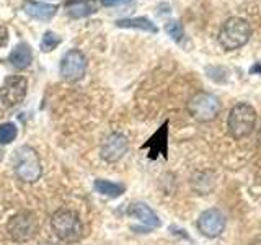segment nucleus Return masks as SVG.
Wrapping results in <instances>:
<instances>
[{
	"label": "nucleus",
	"instance_id": "1",
	"mask_svg": "<svg viewBox=\"0 0 261 245\" xmlns=\"http://www.w3.org/2000/svg\"><path fill=\"white\" fill-rule=\"evenodd\" d=\"M251 36V27L250 23L240 18V16H232L222 23V27L219 30L217 41L222 49L225 51H235L240 49L250 41Z\"/></svg>",
	"mask_w": 261,
	"mask_h": 245
},
{
	"label": "nucleus",
	"instance_id": "2",
	"mask_svg": "<svg viewBox=\"0 0 261 245\" xmlns=\"http://www.w3.org/2000/svg\"><path fill=\"white\" fill-rule=\"evenodd\" d=\"M258 114L256 110L248 103H237L228 113L227 118V128L228 133L237 141L248 137L256 129Z\"/></svg>",
	"mask_w": 261,
	"mask_h": 245
},
{
	"label": "nucleus",
	"instance_id": "3",
	"mask_svg": "<svg viewBox=\"0 0 261 245\" xmlns=\"http://www.w3.org/2000/svg\"><path fill=\"white\" fill-rule=\"evenodd\" d=\"M13 170L15 175L24 183H35L43 175L39 154L30 145H21L15 151L13 155Z\"/></svg>",
	"mask_w": 261,
	"mask_h": 245
},
{
	"label": "nucleus",
	"instance_id": "4",
	"mask_svg": "<svg viewBox=\"0 0 261 245\" xmlns=\"http://www.w3.org/2000/svg\"><path fill=\"white\" fill-rule=\"evenodd\" d=\"M51 226L54 234L67 243L79 242L84 235V226L79 214L70 209H57L51 217Z\"/></svg>",
	"mask_w": 261,
	"mask_h": 245
},
{
	"label": "nucleus",
	"instance_id": "5",
	"mask_svg": "<svg viewBox=\"0 0 261 245\" xmlns=\"http://www.w3.org/2000/svg\"><path fill=\"white\" fill-rule=\"evenodd\" d=\"M39 231V220L35 212L21 211L10 217L7 224V232L13 242H28L35 239Z\"/></svg>",
	"mask_w": 261,
	"mask_h": 245
},
{
	"label": "nucleus",
	"instance_id": "6",
	"mask_svg": "<svg viewBox=\"0 0 261 245\" xmlns=\"http://www.w3.org/2000/svg\"><path fill=\"white\" fill-rule=\"evenodd\" d=\"M188 111L194 119L201 122L212 121L220 111V102L216 95L209 92H198L188 102Z\"/></svg>",
	"mask_w": 261,
	"mask_h": 245
},
{
	"label": "nucleus",
	"instance_id": "7",
	"mask_svg": "<svg viewBox=\"0 0 261 245\" xmlns=\"http://www.w3.org/2000/svg\"><path fill=\"white\" fill-rule=\"evenodd\" d=\"M87 57L85 54L79 51V49H70L61 59L59 74L64 80L67 82H77L85 76L87 72Z\"/></svg>",
	"mask_w": 261,
	"mask_h": 245
},
{
	"label": "nucleus",
	"instance_id": "8",
	"mask_svg": "<svg viewBox=\"0 0 261 245\" xmlns=\"http://www.w3.org/2000/svg\"><path fill=\"white\" fill-rule=\"evenodd\" d=\"M28 92V80L21 76H8L2 87H0V102L5 106L12 108V106L20 105Z\"/></svg>",
	"mask_w": 261,
	"mask_h": 245
},
{
	"label": "nucleus",
	"instance_id": "9",
	"mask_svg": "<svg viewBox=\"0 0 261 245\" xmlns=\"http://www.w3.org/2000/svg\"><path fill=\"white\" fill-rule=\"evenodd\" d=\"M227 224V219L224 216V212L217 208H209L206 211H202L198 217V229L199 232L207 237V239H216L220 234L224 232Z\"/></svg>",
	"mask_w": 261,
	"mask_h": 245
},
{
	"label": "nucleus",
	"instance_id": "10",
	"mask_svg": "<svg viewBox=\"0 0 261 245\" xmlns=\"http://www.w3.org/2000/svg\"><path fill=\"white\" fill-rule=\"evenodd\" d=\"M127 149H129L127 137L121 133H113L103 141L101 149H100V155L105 162L113 163V162H118L124 157Z\"/></svg>",
	"mask_w": 261,
	"mask_h": 245
},
{
	"label": "nucleus",
	"instance_id": "11",
	"mask_svg": "<svg viewBox=\"0 0 261 245\" xmlns=\"http://www.w3.org/2000/svg\"><path fill=\"white\" fill-rule=\"evenodd\" d=\"M142 149L149 151L150 160H155L157 157H160V155L165 160L168 159V122L160 126L157 133L142 145Z\"/></svg>",
	"mask_w": 261,
	"mask_h": 245
},
{
	"label": "nucleus",
	"instance_id": "12",
	"mask_svg": "<svg viewBox=\"0 0 261 245\" xmlns=\"http://www.w3.org/2000/svg\"><path fill=\"white\" fill-rule=\"evenodd\" d=\"M127 214L130 217H136L137 220H141L142 224L147 227H160V217L155 214V211H152L145 203H133L127 209Z\"/></svg>",
	"mask_w": 261,
	"mask_h": 245
},
{
	"label": "nucleus",
	"instance_id": "13",
	"mask_svg": "<svg viewBox=\"0 0 261 245\" xmlns=\"http://www.w3.org/2000/svg\"><path fill=\"white\" fill-rule=\"evenodd\" d=\"M23 10L28 16L38 21H49L57 13V5L44 4V2H31V0H28V2H24Z\"/></svg>",
	"mask_w": 261,
	"mask_h": 245
},
{
	"label": "nucleus",
	"instance_id": "14",
	"mask_svg": "<svg viewBox=\"0 0 261 245\" xmlns=\"http://www.w3.org/2000/svg\"><path fill=\"white\" fill-rule=\"evenodd\" d=\"M31 61H33L31 46L27 44V43H18L10 51V54H8V62H10L13 67L18 69V70L30 67Z\"/></svg>",
	"mask_w": 261,
	"mask_h": 245
},
{
	"label": "nucleus",
	"instance_id": "15",
	"mask_svg": "<svg viewBox=\"0 0 261 245\" xmlns=\"http://www.w3.org/2000/svg\"><path fill=\"white\" fill-rule=\"evenodd\" d=\"M98 12V4L95 0H70L67 4V15L73 20L87 18Z\"/></svg>",
	"mask_w": 261,
	"mask_h": 245
},
{
	"label": "nucleus",
	"instance_id": "16",
	"mask_svg": "<svg viewBox=\"0 0 261 245\" xmlns=\"http://www.w3.org/2000/svg\"><path fill=\"white\" fill-rule=\"evenodd\" d=\"M118 28H130V30H142L147 33H157L159 28L155 27V23H152L145 16H136V18H121L116 21Z\"/></svg>",
	"mask_w": 261,
	"mask_h": 245
},
{
	"label": "nucleus",
	"instance_id": "17",
	"mask_svg": "<svg viewBox=\"0 0 261 245\" xmlns=\"http://www.w3.org/2000/svg\"><path fill=\"white\" fill-rule=\"evenodd\" d=\"M95 191L100 193L103 196H108V198H118L122 193L126 191V186L121 185V183H116V182H110V180H95Z\"/></svg>",
	"mask_w": 261,
	"mask_h": 245
},
{
	"label": "nucleus",
	"instance_id": "18",
	"mask_svg": "<svg viewBox=\"0 0 261 245\" xmlns=\"http://www.w3.org/2000/svg\"><path fill=\"white\" fill-rule=\"evenodd\" d=\"M18 136V128L15 122H4L0 125V145H7L13 142Z\"/></svg>",
	"mask_w": 261,
	"mask_h": 245
},
{
	"label": "nucleus",
	"instance_id": "19",
	"mask_svg": "<svg viewBox=\"0 0 261 245\" xmlns=\"http://www.w3.org/2000/svg\"><path fill=\"white\" fill-rule=\"evenodd\" d=\"M61 43H62V39L59 35H56L54 31H46L43 35V39H41V51L51 53L53 49H56Z\"/></svg>",
	"mask_w": 261,
	"mask_h": 245
},
{
	"label": "nucleus",
	"instance_id": "20",
	"mask_svg": "<svg viewBox=\"0 0 261 245\" xmlns=\"http://www.w3.org/2000/svg\"><path fill=\"white\" fill-rule=\"evenodd\" d=\"M165 31L168 33V36H171V39H173L175 43H181L185 39V28H183V24L176 20L168 21L165 24Z\"/></svg>",
	"mask_w": 261,
	"mask_h": 245
},
{
	"label": "nucleus",
	"instance_id": "21",
	"mask_svg": "<svg viewBox=\"0 0 261 245\" xmlns=\"http://www.w3.org/2000/svg\"><path fill=\"white\" fill-rule=\"evenodd\" d=\"M133 0H101V5L105 7H118V5H126Z\"/></svg>",
	"mask_w": 261,
	"mask_h": 245
},
{
	"label": "nucleus",
	"instance_id": "22",
	"mask_svg": "<svg viewBox=\"0 0 261 245\" xmlns=\"http://www.w3.org/2000/svg\"><path fill=\"white\" fill-rule=\"evenodd\" d=\"M8 43V30L5 27H0V47L7 46Z\"/></svg>",
	"mask_w": 261,
	"mask_h": 245
},
{
	"label": "nucleus",
	"instance_id": "23",
	"mask_svg": "<svg viewBox=\"0 0 261 245\" xmlns=\"http://www.w3.org/2000/svg\"><path fill=\"white\" fill-rule=\"evenodd\" d=\"M250 72H251V74H255V72H256V74H259V76H261V64H255V65H253V67L250 69Z\"/></svg>",
	"mask_w": 261,
	"mask_h": 245
},
{
	"label": "nucleus",
	"instance_id": "24",
	"mask_svg": "<svg viewBox=\"0 0 261 245\" xmlns=\"http://www.w3.org/2000/svg\"><path fill=\"white\" fill-rule=\"evenodd\" d=\"M253 245H261V237H258V239L253 242Z\"/></svg>",
	"mask_w": 261,
	"mask_h": 245
},
{
	"label": "nucleus",
	"instance_id": "25",
	"mask_svg": "<svg viewBox=\"0 0 261 245\" xmlns=\"http://www.w3.org/2000/svg\"><path fill=\"white\" fill-rule=\"evenodd\" d=\"M258 142H259V145H261V128H259V131H258Z\"/></svg>",
	"mask_w": 261,
	"mask_h": 245
},
{
	"label": "nucleus",
	"instance_id": "26",
	"mask_svg": "<svg viewBox=\"0 0 261 245\" xmlns=\"http://www.w3.org/2000/svg\"><path fill=\"white\" fill-rule=\"evenodd\" d=\"M2 160H4V151L0 149V162H2Z\"/></svg>",
	"mask_w": 261,
	"mask_h": 245
},
{
	"label": "nucleus",
	"instance_id": "27",
	"mask_svg": "<svg viewBox=\"0 0 261 245\" xmlns=\"http://www.w3.org/2000/svg\"><path fill=\"white\" fill-rule=\"evenodd\" d=\"M39 245H54V243H51V242H44V243H39Z\"/></svg>",
	"mask_w": 261,
	"mask_h": 245
}]
</instances>
